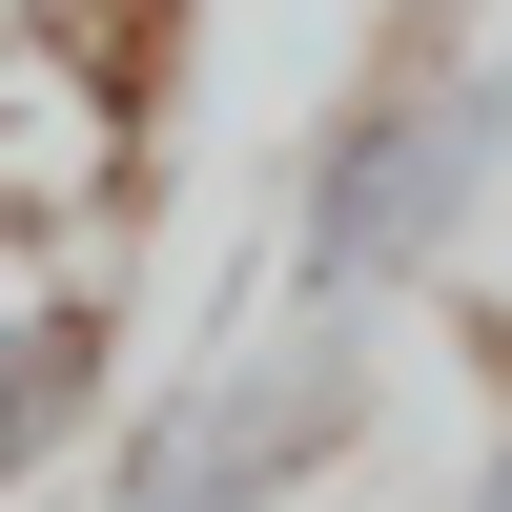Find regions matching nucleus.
<instances>
[{
    "label": "nucleus",
    "instance_id": "1",
    "mask_svg": "<svg viewBox=\"0 0 512 512\" xmlns=\"http://www.w3.org/2000/svg\"><path fill=\"white\" fill-rule=\"evenodd\" d=\"M492 164H512V62H451V82L349 103L328 164H308V205H287V287H308V328L369 308V287H410V267H451L472 205H492Z\"/></svg>",
    "mask_w": 512,
    "mask_h": 512
},
{
    "label": "nucleus",
    "instance_id": "2",
    "mask_svg": "<svg viewBox=\"0 0 512 512\" xmlns=\"http://www.w3.org/2000/svg\"><path fill=\"white\" fill-rule=\"evenodd\" d=\"M369 410V349L349 328H287V349H226L185 369V390L144 410V451H123V512H267L287 472H328Z\"/></svg>",
    "mask_w": 512,
    "mask_h": 512
},
{
    "label": "nucleus",
    "instance_id": "3",
    "mask_svg": "<svg viewBox=\"0 0 512 512\" xmlns=\"http://www.w3.org/2000/svg\"><path fill=\"white\" fill-rule=\"evenodd\" d=\"M472 512H512V431H492V472H472Z\"/></svg>",
    "mask_w": 512,
    "mask_h": 512
}]
</instances>
